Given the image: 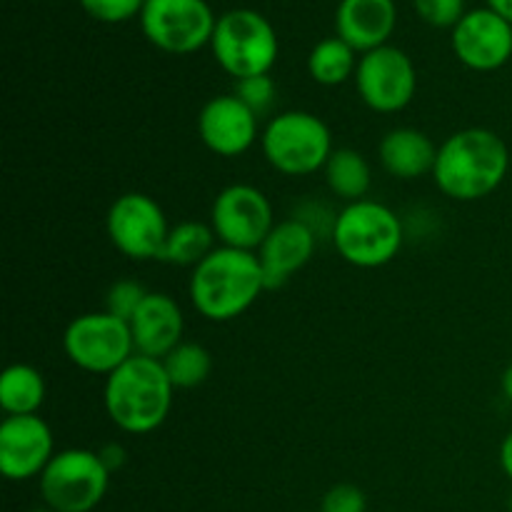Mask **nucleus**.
Returning <instances> with one entry per match:
<instances>
[{
  "mask_svg": "<svg viewBox=\"0 0 512 512\" xmlns=\"http://www.w3.org/2000/svg\"><path fill=\"white\" fill-rule=\"evenodd\" d=\"M510 170V150L490 128H465L443 140L435 158L433 180L440 193L460 203H475L503 185Z\"/></svg>",
  "mask_w": 512,
  "mask_h": 512,
  "instance_id": "1",
  "label": "nucleus"
},
{
  "mask_svg": "<svg viewBox=\"0 0 512 512\" xmlns=\"http://www.w3.org/2000/svg\"><path fill=\"white\" fill-rule=\"evenodd\" d=\"M265 288L258 253L218 245L190 273L188 295L193 308L213 323H228L248 313Z\"/></svg>",
  "mask_w": 512,
  "mask_h": 512,
  "instance_id": "2",
  "label": "nucleus"
},
{
  "mask_svg": "<svg viewBox=\"0 0 512 512\" xmlns=\"http://www.w3.org/2000/svg\"><path fill=\"white\" fill-rule=\"evenodd\" d=\"M175 385L163 363L135 353L105 378L103 403L110 423L128 435H148L168 420Z\"/></svg>",
  "mask_w": 512,
  "mask_h": 512,
  "instance_id": "3",
  "label": "nucleus"
},
{
  "mask_svg": "<svg viewBox=\"0 0 512 512\" xmlns=\"http://www.w3.org/2000/svg\"><path fill=\"white\" fill-rule=\"evenodd\" d=\"M403 223L398 213L378 200L348 203L335 218L330 240L345 263L373 270L393 263L403 248Z\"/></svg>",
  "mask_w": 512,
  "mask_h": 512,
  "instance_id": "4",
  "label": "nucleus"
},
{
  "mask_svg": "<svg viewBox=\"0 0 512 512\" xmlns=\"http://www.w3.org/2000/svg\"><path fill=\"white\" fill-rule=\"evenodd\" d=\"M260 148L265 160L290 178L323 170L335 150L325 120L308 110L275 113L260 133Z\"/></svg>",
  "mask_w": 512,
  "mask_h": 512,
  "instance_id": "5",
  "label": "nucleus"
},
{
  "mask_svg": "<svg viewBox=\"0 0 512 512\" xmlns=\"http://www.w3.org/2000/svg\"><path fill=\"white\" fill-rule=\"evenodd\" d=\"M213 58L230 78L270 75L280 55V40L273 23L253 8L228 10L218 18L210 40Z\"/></svg>",
  "mask_w": 512,
  "mask_h": 512,
  "instance_id": "6",
  "label": "nucleus"
},
{
  "mask_svg": "<svg viewBox=\"0 0 512 512\" xmlns=\"http://www.w3.org/2000/svg\"><path fill=\"white\" fill-rule=\"evenodd\" d=\"M40 498L55 512H90L103 503L110 470L98 450L68 448L53 455L40 475Z\"/></svg>",
  "mask_w": 512,
  "mask_h": 512,
  "instance_id": "7",
  "label": "nucleus"
},
{
  "mask_svg": "<svg viewBox=\"0 0 512 512\" xmlns=\"http://www.w3.org/2000/svg\"><path fill=\"white\" fill-rule=\"evenodd\" d=\"M63 350L75 368L108 378L133 358L135 343L125 320L108 310H98L70 320L63 335Z\"/></svg>",
  "mask_w": 512,
  "mask_h": 512,
  "instance_id": "8",
  "label": "nucleus"
},
{
  "mask_svg": "<svg viewBox=\"0 0 512 512\" xmlns=\"http://www.w3.org/2000/svg\"><path fill=\"white\" fill-rule=\"evenodd\" d=\"M215 23L208 0H145L140 13L145 38L170 55H190L210 45Z\"/></svg>",
  "mask_w": 512,
  "mask_h": 512,
  "instance_id": "9",
  "label": "nucleus"
},
{
  "mask_svg": "<svg viewBox=\"0 0 512 512\" xmlns=\"http://www.w3.org/2000/svg\"><path fill=\"white\" fill-rule=\"evenodd\" d=\"M210 228L225 248L258 253L275 228L273 205L255 185L235 183L220 190L210 208Z\"/></svg>",
  "mask_w": 512,
  "mask_h": 512,
  "instance_id": "10",
  "label": "nucleus"
},
{
  "mask_svg": "<svg viewBox=\"0 0 512 512\" xmlns=\"http://www.w3.org/2000/svg\"><path fill=\"white\" fill-rule=\"evenodd\" d=\"M110 243L130 260H160L170 225L165 210L145 193H123L113 200L105 218Z\"/></svg>",
  "mask_w": 512,
  "mask_h": 512,
  "instance_id": "11",
  "label": "nucleus"
},
{
  "mask_svg": "<svg viewBox=\"0 0 512 512\" xmlns=\"http://www.w3.org/2000/svg\"><path fill=\"white\" fill-rule=\"evenodd\" d=\"M355 88L360 100L375 113H400L408 108L418 90V73L405 50L383 45L363 53L355 70Z\"/></svg>",
  "mask_w": 512,
  "mask_h": 512,
  "instance_id": "12",
  "label": "nucleus"
},
{
  "mask_svg": "<svg viewBox=\"0 0 512 512\" xmlns=\"http://www.w3.org/2000/svg\"><path fill=\"white\" fill-rule=\"evenodd\" d=\"M450 45L465 68L493 73L512 58V23L500 18L488 5L468 10L450 30Z\"/></svg>",
  "mask_w": 512,
  "mask_h": 512,
  "instance_id": "13",
  "label": "nucleus"
},
{
  "mask_svg": "<svg viewBox=\"0 0 512 512\" xmlns=\"http://www.w3.org/2000/svg\"><path fill=\"white\" fill-rule=\"evenodd\" d=\"M55 455L53 430L40 415H8L0 425V470L13 483L40 478Z\"/></svg>",
  "mask_w": 512,
  "mask_h": 512,
  "instance_id": "14",
  "label": "nucleus"
},
{
  "mask_svg": "<svg viewBox=\"0 0 512 512\" xmlns=\"http://www.w3.org/2000/svg\"><path fill=\"white\" fill-rule=\"evenodd\" d=\"M198 135L210 153L238 158L260 138V118L235 93L215 95L200 108Z\"/></svg>",
  "mask_w": 512,
  "mask_h": 512,
  "instance_id": "15",
  "label": "nucleus"
},
{
  "mask_svg": "<svg viewBox=\"0 0 512 512\" xmlns=\"http://www.w3.org/2000/svg\"><path fill=\"white\" fill-rule=\"evenodd\" d=\"M315 245H318V235L300 218H288L275 223V228L270 230V235L258 250L265 275V288H280L295 273H300L310 263V258H313Z\"/></svg>",
  "mask_w": 512,
  "mask_h": 512,
  "instance_id": "16",
  "label": "nucleus"
},
{
  "mask_svg": "<svg viewBox=\"0 0 512 512\" xmlns=\"http://www.w3.org/2000/svg\"><path fill=\"white\" fill-rule=\"evenodd\" d=\"M128 325L133 333L135 353L145 358L163 360L170 350L183 343V308L168 293H148Z\"/></svg>",
  "mask_w": 512,
  "mask_h": 512,
  "instance_id": "17",
  "label": "nucleus"
},
{
  "mask_svg": "<svg viewBox=\"0 0 512 512\" xmlns=\"http://www.w3.org/2000/svg\"><path fill=\"white\" fill-rule=\"evenodd\" d=\"M395 23V0H340L335 10V35L360 55L388 45Z\"/></svg>",
  "mask_w": 512,
  "mask_h": 512,
  "instance_id": "18",
  "label": "nucleus"
},
{
  "mask_svg": "<svg viewBox=\"0 0 512 512\" xmlns=\"http://www.w3.org/2000/svg\"><path fill=\"white\" fill-rule=\"evenodd\" d=\"M380 165L398 180H415L433 175L438 145L418 128H393L378 145Z\"/></svg>",
  "mask_w": 512,
  "mask_h": 512,
  "instance_id": "19",
  "label": "nucleus"
},
{
  "mask_svg": "<svg viewBox=\"0 0 512 512\" xmlns=\"http://www.w3.org/2000/svg\"><path fill=\"white\" fill-rule=\"evenodd\" d=\"M45 403V378L28 363H13L0 375V408L5 415H38Z\"/></svg>",
  "mask_w": 512,
  "mask_h": 512,
  "instance_id": "20",
  "label": "nucleus"
},
{
  "mask_svg": "<svg viewBox=\"0 0 512 512\" xmlns=\"http://www.w3.org/2000/svg\"><path fill=\"white\" fill-rule=\"evenodd\" d=\"M325 183H328L330 193L335 198L345 200L348 203H358L368 195L370 183H373V170L370 163L365 160L363 153L353 148H340L333 150V155L328 158L323 168Z\"/></svg>",
  "mask_w": 512,
  "mask_h": 512,
  "instance_id": "21",
  "label": "nucleus"
},
{
  "mask_svg": "<svg viewBox=\"0 0 512 512\" xmlns=\"http://www.w3.org/2000/svg\"><path fill=\"white\" fill-rule=\"evenodd\" d=\"M215 233L210 223H200V220H185V223L173 225L165 240L163 255L160 263L178 265V268H195L203 263L218 245H215Z\"/></svg>",
  "mask_w": 512,
  "mask_h": 512,
  "instance_id": "22",
  "label": "nucleus"
},
{
  "mask_svg": "<svg viewBox=\"0 0 512 512\" xmlns=\"http://www.w3.org/2000/svg\"><path fill=\"white\" fill-rule=\"evenodd\" d=\"M358 55V50L350 48L338 35L320 40V43L313 45V50L308 55L310 78L318 85H325V88L343 85L345 80L355 78V70H358L360 60Z\"/></svg>",
  "mask_w": 512,
  "mask_h": 512,
  "instance_id": "23",
  "label": "nucleus"
},
{
  "mask_svg": "<svg viewBox=\"0 0 512 512\" xmlns=\"http://www.w3.org/2000/svg\"><path fill=\"white\" fill-rule=\"evenodd\" d=\"M160 363H163L165 373H168L175 390H193L210 378L213 355H210V350L203 348L200 343L183 340V343H180L178 348L170 350Z\"/></svg>",
  "mask_w": 512,
  "mask_h": 512,
  "instance_id": "24",
  "label": "nucleus"
},
{
  "mask_svg": "<svg viewBox=\"0 0 512 512\" xmlns=\"http://www.w3.org/2000/svg\"><path fill=\"white\" fill-rule=\"evenodd\" d=\"M148 293L150 290H145V285H140L138 280H115L108 288V295H105V310L115 318L130 323L140 305H143V300L148 298Z\"/></svg>",
  "mask_w": 512,
  "mask_h": 512,
  "instance_id": "25",
  "label": "nucleus"
},
{
  "mask_svg": "<svg viewBox=\"0 0 512 512\" xmlns=\"http://www.w3.org/2000/svg\"><path fill=\"white\" fill-rule=\"evenodd\" d=\"M233 93L253 110L258 118H265V115L273 110L275 98H278V85L270 75H253V78L235 80Z\"/></svg>",
  "mask_w": 512,
  "mask_h": 512,
  "instance_id": "26",
  "label": "nucleus"
},
{
  "mask_svg": "<svg viewBox=\"0 0 512 512\" xmlns=\"http://www.w3.org/2000/svg\"><path fill=\"white\" fill-rule=\"evenodd\" d=\"M80 8L98 23L118 25L140 18L145 0H80Z\"/></svg>",
  "mask_w": 512,
  "mask_h": 512,
  "instance_id": "27",
  "label": "nucleus"
},
{
  "mask_svg": "<svg viewBox=\"0 0 512 512\" xmlns=\"http://www.w3.org/2000/svg\"><path fill=\"white\" fill-rule=\"evenodd\" d=\"M415 13L420 15L423 23H428L430 28H450L463 20L465 0H413Z\"/></svg>",
  "mask_w": 512,
  "mask_h": 512,
  "instance_id": "28",
  "label": "nucleus"
},
{
  "mask_svg": "<svg viewBox=\"0 0 512 512\" xmlns=\"http://www.w3.org/2000/svg\"><path fill=\"white\" fill-rule=\"evenodd\" d=\"M368 498L363 490L353 483H338L325 493L320 512H365Z\"/></svg>",
  "mask_w": 512,
  "mask_h": 512,
  "instance_id": "29",
  "label": "nucleus"
},
{
  "mask_svg": "<svg viewBox=\"0 0 512 512\" xmlns=\"http://www.w3.org/2000/svg\"><path fill=\"white\" fill-rule=\"evenodd\" d=\"M98 455H100V460H103V463H105V468L110 470V475H113L115 470L123 468V465H125V450L120 448L118 443L103 445V448L98 450Z\"/></svg>",
  "mask_w": 512,
  "mask_h": 512,
  "instance_id": "30",
  "label": "nucleus"
},
{
  "mask_svg": "<svg viewBox=\"0 0 512 512\" xmlns=\"http://www.w3.org/2000/svg\"><path fill=\"white\" fill-rule=\"evenodd\" d=\"M500 468L512 480V430L505 435L503 443H500Z\"/></svg>",
  "mask_w": 512,
  "mask_h": 512,
  "instance_id": "31",
  "label": "nucleus"
},
{
  "mask_svg": "<svg viewBox=\"0 0 512 512\" xmlns=\"http://www.w3.org/2000/svg\"><path fill=\"white\" fill-rule=\"evenodd\" d=\"M485 3H488V8L495 10L500 18H505L508 23H512V0H485Z\"/></svg>",
  "mask_w": 512,
  "mask_h": 512,
  "instance_id": "32",
  "label": "nucleus"
},
{
  "mask_svg": "<svg viewBox=\"0 0 512 512\" xmlns=\"http://www.w3.org/2000/svg\"><path fill=\"white\" fill-rule=\"evenodd\" d=\"M500 385H503V393H505V398H508L510 403H512V363L508 365V368H505L503 378H500Z\"/></svg>",
  "mask_w": 512,
  "mask_h": 512,
  "instance_id": "33",
  "label": "nucleus"
},
{
  "mask_svg": "<svg viewBox=\"0 0 512 512\" xmlns=\"http://www.w3.org/2000/svg\"><path fill=\"white\" fill-rule=\"evenodd\" d=\"M30 512H55V510L48 508V505H43V508H33Z\"/></svg>",
  "mask_w": 512,
  "mask_h": 512,
  "instance_id": "34",
  "label": "nucleus"
},
{
  "mask_svg": "<svg viewBox=\"0 0 512 512\" xmlns=\"http://www.w3.org/2000/svg\"><path fill=\"white\" fill-rule=\"evenodd\" d=\"M510 512H512V495H510Z\"/></svg>",
  "mask_w": 512,
  "mask_h": 512,
  "instance_id": "35",
  "label": "nucleus"
}]
</instances>
